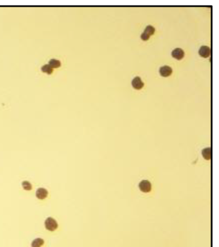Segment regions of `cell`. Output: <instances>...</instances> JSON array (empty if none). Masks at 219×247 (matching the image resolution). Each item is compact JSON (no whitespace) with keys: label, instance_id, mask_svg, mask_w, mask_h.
I'll return each instance as SVG.
<instances>
[{"label":"cell","instance_id":"2","mask_svg":"<svg viewBox=\"0 0 219 247\" xmlns=\"http://www.w3.org/2000/svg\"><path fill=\"white\" fill-rule=\"evenodd\" d=\"M139 188L143 192H149L152 189V185L148 180H143L139 184Z\"/></svg>","mask_w":219,"mask_h":247},{"label":"cell","instance_id":"8","mask_svg":"<svg viewBox=\"0 0 219 247\" xmlns=\"http://www.w3.org/2000/svg\"><path fill=\"white\" fill-rule=\"evenodd\" d=\"M48 64L54 69V68H59L61 65V63L59 60H58V59H50V60L49 61V64Z\"/></svg>","mask_w":219,"mask_h":247},{"label":"cell","instance_id":"1","mask_svg":"<svg viewBox=\"0 0 219 247\" xmlns=\"http://www.w3.org/2000/svg\"><path fill=\"white\" fill-rule=\"evenodd\" d=\"M44 226H45V228L46 230L53 232V231H55L57 229L58 223L54 218L49 217V218H48L45 220Z\"/></svg>","mask_w":219,"mask_h":247},{"label":"cell","instance_id":"6","mask_svg":"<svg viewBox=\"0 0 219 247\" xmlns=\"http://www.w3.org/2000/svg\"><path fill=\"white\" fill-rule=\"evenodd\" d=\"M48 191L44 188H42V187L37 189L35 192V196L37 197V198H38L39 200L45 199L48 196Z\"/></svg>","mask_w":219,"mask_h":247},{"label":"cell","instance_id":"7","mask_svg":"<svg viewBox=\"0 0 219 247\" xmlns=\"http://www.w3.org/2000/svg\"><path fill=\"white\" fill-rule=\"evenodd\" d=\"M198 54L203 57H208L211 54L210 48L207 46H202L198 50Z\"/></svg>","mask_w":219,"mask_h":247},{"label":"cell","instance_id":"13","mask_svg":"<svg viewBox=\"0 0 219 247\" xmlns=\"http://www.w3.org/2000/svg\"><path fill=\"white\" fill-rule=\"evenodd\" d=\"M23 188L26 191H30L32 189V184L28 181H24L22 182Z\"/></svg>","mask_w":219,"mask_h":247},{"label":"cell","instance_id":"4","mask_svg":"<svg viewBox=\"0 0 219 247\" xmlns=\"http://www.w3.org/2000/svg\"><path fill=\"white\" fill-rule=\"evenodd\" d=\"M172 69L170 66L165 65L163 66L159 69V73L163 77H168L172 74Z\"/></svg>","mask_w":219,"mask_h":247},{"label":"cell","instance_id":"10","mask_svg":"<svg viewBox=\"0 0 219 247\" xmlns=\"http://www.w3.org/2000/svg\"><path fill=\"white\" fill-rule=\"evenodd\" d=\"M155 28L152 26V25H148L146 26L145 31H144V33L147 34L148 36H151V35H153L155 33Z\"/></svg>","mask_w":219,"mask_h":247},{"label":"cell","instance_id":"5","mask_svg":"<svg viewBox=\"0 0 219 247\" xmlns=\"http://www.w3.org/2000/svg\"><path fill=\"white\" fill-rule=\"evenodd\" d=\"M172 55L177 60H181L184 56V52L181 48H176L172 52Z\"/></svg>","mask_w":219,"mask_h":247},{"label":"cell","instance_id":"12","mask_svg":"<svg viewBox=\"0 0 219 247\" xmlns=\"http://www.w3.org/2000/svg\"><path fill=\"white\" fill-rule=\"evenodd\" d=\"M210 154H211V150L210 147L205 148L203 151V156L206 159H210Z\"/></svg>","mask_w":219,"mask_h":247},{"label":"cell","instance_id":"11","mask_svg":"<svg viewBox=\"0 0 219 247\" xmlns=\"http://www.w3.org/2000/svg\"><path fill=\"white\" fill-rule=\"evenodd\" d=\"M41 70L43 72L45 73V74H51L53 71H54V69L49 66L48 64H44L42 67H41Z\"/></svg>","mask_w":219,"mask_h":247},{"label":"cell","instance_id":"14","mask_svg":"<svg viewBox=\"0 0 219 247\" xmlns=\"http://www.w3.org/2000/svg\"><path fill=\"white\" fill-rule=\"evenodd\" d=\"M141 38H142V39H143V40L147 41V40H148V39H149V38H150V36H148L147 34H145V33L143 32V33L142 34V35H141Z\"/></svg>","mask_w":219,"mask_h":247},{"label":"cell","instance_id":"9","mask_svg":"<svg viewBox=\"0 0 219 247\" xmlns=\"http://www.w3.org/2000/svg\"><path fill=\"white\" fill-rule=\"evenodd\" d=\"M44 240L41 238H36L32 242V247H41L44 245Z\"/></svg>","mask_w":219,"mask_h":247},{"label":"cell","instance_id":"3","mask_svg":"<svg viewBox=\"0 0 219 247\" xmlns=\"http://www.w3.org/2000/svg\"><path fill=\"white\" fill-rule=\"evenodd\" d=\"M132 86L136 90H140L144 86V83L139 77H135L132 81Z\"/></svg>","mask_w":219,"mask_h":247}]
</instances>
